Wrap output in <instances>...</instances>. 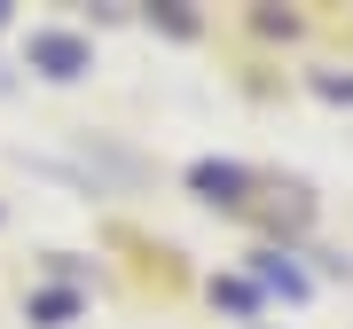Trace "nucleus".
I'll list each match as a JSON object with an SVG mask.
<instances>
[{
    "label": "nucleus",
    "mask_w": 353,
    "mask_h": 329,
    "mask_svg": "<svg viewBox=\"0 0 353 329\" xmlns=\"http://www.w3.org/2000/svg\"><path fill=\"white\" fill-rule=\"evenodd\" d=\"M32 63H55V78H79L87 47H79L71 32H39V39H32Z\"/></svg>",
    "instance_id": "f257e3e1"
},
{
    "label": "nucleus",
    "mask_w": 353,
    "mask_h": 329,
    "mask_svg": "<svg viewBox=\"0 0 353 329\" xmlns=\"http://www.w3.org/2000/svg\"><path fill=\"white\" fill-rule=\"evenodd\" d=\"M196 189L212 196V204H236V189H243V173H236V164H196Z\"/></svg>",
    "instance_id": "f03ea898"
}]
</instances>
